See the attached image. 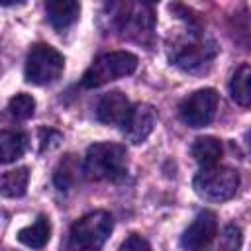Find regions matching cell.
Segmentation results:
<instances>
[{"label": "cell", "mask_w": 251, "mask_h": 251, "mask_svg": "<svg viewBox=\"0 0 251 251\" xmlns=\"http://www.w3.org/2000/svg\"><path fill=\"white\" fill-rule=\"evenodd\" d=\"M126 147L120 143H94L86 149L82 173L88 180H116L126 173Z\"/></svg>", "instance_id": "1"}, {"label": "cell", "mask_w": 251, "mask_h": 251, "mask_svg": "<svg viewBox=\"0 0 251 251\" xmlns=\"http://www.w3.org/2000/svg\"><path fill=\"white\" fill-rule=\"evenodd\" d=\"M137 69V57L129 51H112L100 55L82 75V86L98 88L110 80L131 75Z\"/></svg>", "instance_id": "2"}, {"label": "cell", "mask_w": 251, "mask_h": 251, "mask_svg": "<svg viewBox=\"0 0 251 251\" xmlns=\"http://www.w3.org/2000/svg\"><path fill=\"white\" fill-rule=\"evenodd\" d=\"M192 186L200 198L208 202H224L235 194L239 186V175L237 171L222 165L202 167V171L194 176Z\"/></svg>", "instance_id": "3"}, {"label": "cell", "mask_w": 251, "mask_h": 251, "mask_svg": "<svg viewBox=\"0 0 251 251\" xmlns=\"http://www.w3.org/2000/svg\"><path fill=\"white\" fill-rule=\"evenodd\" d=\"M114 220L108 212L96 210L82 216L71 227V243L80 251H98L110 237Z\"/></svg>", "instance_id": "4"}, {"label": "cell", "mask_w": 251, "mask_h": 251, "mask_svg": "<svg viewBox=\"0 0 251 251\" xmlns=\"http://www.w3.org/2000/svg\"><path fill=\"white\" fill-rule=\"evenodd\" d=\"M65 69V57L47 43H37L29 49L25 59V80L31 84L55 82Z\"/></svg>", "instance_id": "5"}, {"label": "cell", "mask_w": 251, "mask_h": 251, "mask_svg": "<svg viewBox=\"0 0 251 251\" xmlns=\"http://www.w3.org/2000/svg\"><path fill=\"white\" fill-rule=\"evenodd\" d=\"M116 22L122 37L143 41L153 31V12L147 4H114Z\"/></svg>", "instance_id": "6"}, {"label": "cell", "mask_w": 251, "mask_h": 251, "mask_svg": "<svg viewBox=\"0 0 251 251\" xmlns=\"http://www.w3.org/2000/svg\"><path fill=\"white\" fill-rule=\"evenodd\" d=\"M216 108H218V92L214 88H200L188 94L178 104V116L190 127H204L214 120Z\"/></svg>", "instance_id": "7"}, {"label": "cell", "mask_w": 251, "mask_h": 251, "mask_svg": "<svg viewBox=\"0 0 251 251\" xmlns=\"http://www.w3.org/2000/svg\"><path fill=\"white\" fill-rule=\"evenodd\" d=\"M216 49L212 41H206L200 35H190L184 41H178L171 53V61L184 69V71H196L200 67H204L212 57H214Z\"/></svg>", "instance_id": "8"}, {"label": "cell", "mask_w": 251, "mask_h": 251, "mask_svg": "<svg viewBox=\"0 0 251 251\" xmlns=\"http://www.w3.org/2000/svg\"><path fill=\"white\" fill-rule=\"evenodd\" d=\"M218 235V216L212 210H202L180 237L184 251H204Z\"/></svg>", "instance_id": "9"}, {"label": "cell", "mask_w": 251, "mask_h": 251, "mask_svg": "<svg viewBox=\"0 0 251 251\" xmlns=\"http://www.w3.org/2000/svg\"><path fill=\"white\" fill-rule=\"evenodd\" d=\"M155 126V110L149 104H135L122 126V131L127 141L131 143H143Z\"/></svg>", "instance_id": "10"}, {"label": "cell", "mask_w": 251, "mask_h": 251, "mask_svg": "<svg viewBox=\"0 0 251 251\" xmlns=\"http://www.w3.org/2000/svg\"><path fill=\"white\" fill-rule=\"evenodd\" d=\"M131 104L127 100L126 94H122L120 90H112L108 94H104L100 100H98V106H96V118L102 122V124H108V126H124L129 112H131Z\"/></svg>", "instance_id": "11"}, {"label": "cell", "mask_w": 251, "mask_h": 251, "mask_svg": "<svg viewBox=\"0 0 251 251\" xmlns=\"http://www.w3.org/2000/svg\"><path fill=\"white\" fill-rule=\"evenodd\" d=\"M45 12L55 29H65L78 20L80 4L75 0H49L45 2Z\"/></svg>", "instance_id": "12"}, {"label": "cell", "mask_w": 251, "mask_h": 251, "mask_svg": "<svg viewBox=\"0 0 251 251\" xmlns=\"http://www.w3.org/2000/svg\"><path fill=\"white\" fill-rule=\"evenodd\" d=\"M49 237H51V224L47 216H37V220L31 226L22 227L18 231V241L31 249H43Z\"/></svg>", "instance_id": "13"}, {"label": "cell", "mask_w": 251, "mask_h": 251, "mask_svg": "<svg viewBox=\"0 0 251 251\" xmlns=\"http://www.w3.org/2000/svg\"><path fill=\"white\" fill-rule=\"evenodd\" d=\"M190 153L194 157V161L202 167H214L218 163V159L222 157L224 153V147H222V141L214 135H204V137H198L192 147H190Z\"/></svg>", "instance_id": "14"}, {"label": "cell", "mask_w": 251, "mask_h": 251, "mask_svg": "<svg viewBox=\"0 0 251 251\" xmlns=\"http://www.w3.org/2000/svg\"><path fill=\"white\" fill-rule=\"evenodd\" d=\"M229 94L235 104L251 108V65L239 67L229 80Z\"/></svg>", "instance_id": "15"}, {"label": "cell", "mask_w": 251, "mask_h": 251, "mask_svg": "<svg viewBox=\"0 0 251 251\" xmlns=\"http://www.w3.org/2000/svg\"><path fill=\"white\" fill-rule=\"evenodd\" d=\"M27 137L22 131H2L0 133V161L12 163L25 153Z\"/></svg>", "instance_id": "16"}, {"label": "cell", "mask_w": 251, "mask_h": 251, "mask_svg": "<svg viewBox=\"0 0 251 251\" xmlns=\"http://www.w3.org/2000/svg\"><path fill=\"white\" fill-rule=\"evenodd\" d=\"M27 180H29V173L25 167L14 169V171H6L2 175V194L6 198H18L25 194L27 188Z\"/></svg>", "instance_id": "17"}, {"label": "cell", "mask_w": 251, "mask_h": 251, "mask_svg": "<svg viewBox=\"0 0 251 251\" xmlns=\"http://www.w3.org/2000/svg\"><path fill=\"white\" fill-rule=\"evenodd\" d=\"M78 180V163L75 155H67L55 171V184L59 190H69Z\"/></svg>", "instance_id": "18"}, {"label": "cell", "mask_w": 251, "mask_h": 251, "mask_svg": "<svg viewBox=\"0 0 251 251\" xmlns=\"http://www.w3.org/2000/svg\"><path fill=\"white\" fill-rule=\"evenodd\" d=\"M8 110H10V114L16 120H27L35 112V100H33V96H29L25 92H20V94H16V96L10 98Z\"/></svg>", "instance_id": "19"}, {"label": "cell", "mask_w": 251, "mask_h": 251, "mask_svg": "<svg viewBox=\"0 0 251 251\" xmlns=\"http://www.w3.org/2000/svg\"><path fill=\"white\" fill-rule=\"evenodd\" d=\"M241 247V229L237 226H226L214 251H239Z\"/></svg>", "instance_id": "20"}, {"label": "cell", "mask_w": 251, "mask_h": 251, "mask_svg": "<svg viewBox=\"0 0 251 251\" xmlns=\"http://www.w3.org/2000/svg\"><path fill=\"white\" fill-rule=\"evenodd\" d=\"M118 251H151V247H149V243H147L145 237L133 233V235H129V237L120 245Z\"/></svg>", "instance_id": "21"}, {"label": "cell", "mask_w": 251, "mask_h": 251, "mask_svg": "<svg viewBox=\"0 0 251 251\" xmlns=\"http://www.w3.org/2000/svg\"><path fill=\"white\" fill-rule=\"evenodd\" d=\"M245 139H247V143H249V147H251V129L247 131V135H245Z\"/></svg>", "instance_id": "22"}]
</instances>
